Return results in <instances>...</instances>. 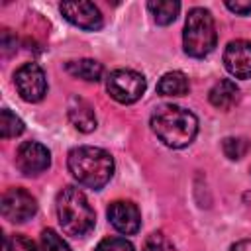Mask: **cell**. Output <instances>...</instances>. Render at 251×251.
Returning <instances> with one entry per match:
<instances>
[{"instance_id": "6da1fadb", "label": "cell", "mask_w": 251, "mask_h": 251, "mask_svg": "<svg viewBox=\"0 0 251 251\" xmlns=\"http://www.w3.org/2000/svg\"><path fill=\"white\" fill-rule=\"evenodd\" d=\"M69 173L78 180V184L100 190L106 186L114 175V159L108 151L92 145H78L69 151L67 157Z\"/></svg>"}, {"instance_id": "7a4b0ae2", "label": "cell", "mask_w": 251, "mask_h": 251, "mask_svg": "<svg viewBox=\"0 0 251 251\" xmlns=\"http://www.w3.org/2000/svg\"><path fill=\"white\" fill-rule=\"evenodd\" d=\"M151 129L167 147L180 149L196 137L198 118L186 108L163 104L151 114Z\"/></svg>"}, {"instance_id": "3957f363", "label": "cell", "mask_w": 251, "mask_h": 251, "mask_svg": "<svg viewBox=\"0 0 251 251\" xmlns=\"http://www.w3.org/2000/svg\"><path fill=\"white\" fill-rule=\"evenodd\" d=\"M57 218L59 226L67 235L82 237L96 222V214L88 204L84 192L76 186H65L57 196Z\"/></svg>"}, {"instance_id": "277c9868", "label": "cell", "mask_w": 251, "mask_h": 251, "mask_svg": "<svg viewBox=\"0 0 251 251\" xmlns=\"http://www.w3.org/2000/svg\"><path fill=\"white\" fill-rule=\"evenodd\" d=\"M216 41H218V33L212 14L204 8H192L184 22V33H182L184 53L202 59L214 51Z\"/></svg>"}, {"instance_id": "5b68a950", "label": "cell", "mask_w": 251, "mask_h": 251, "mask_svg": "<svg viewBox=\"0 0 251 251\" xmlns=\"http://www.w3.org/2000/svg\"><path fill=\"white\" fill-rule=\"evenodd\" d=\"M145 86H147V82H145L143 75L129 71V69H118V71L110 73V76L106 80L108 94L120 104L137 102L143 96Z\"/></svg>"}, {"instance_id": "8992f818", "label": "cell", "mask_w": 251, "mask_h": 251, "mask_svg": "<svg viewBox=\"0 0 251 251\" xmlns=\"http://www.w3.org/2000/svg\"><path fill=\"white\" fill-rule=\"evenodd\" d=\"M14 84L25 102H39L47 94V78L37 63H24L14 75Z\"/></svg>"}, {"instance_id": "52a82bcc", "label": "cell", "mask_w": 251, "mask_h": 251, "mask_svg": "<svg viewBox=\"0 0 251 251\" xmlns=\"http://www.w3.org/2000/svg\"><path fill=\"white\" fill-rule=\"evenodd\" d=\"M35 212H37V202L27 190L8 188L2 194V216L8 222L22 224V222L33 218Z\"/></svg>"}, {"instance_id": "ba28073f", "label": "cell", "mask_w": 251, "mask_h": 251, "mask_svg": "<svg viewBox=\"0 0 251 251\" xmlns=\"http://www.w3.org/2000/svg\"><path fill=\"white\" fill-rule=\"evenodd\" d=\"M51 165V153L45 145L37 141H24L16 151V167L20 173L27 176H35L49 169Z\"/></svg>"}, {"instance_id": "9c48e42d", "label": "cell", "mask_w": 251, "mask_h": 251, "mask_svg": "<svg viewBox=\"0 0 251 251\" xmlns=\"http://www.w3.org/2000/svg\"><path fill=\"white\" fill-rule=\"evenodd\" d=\"M61 14L76 27L86 31H96L102 27V14L92 2H63Z\"/></svg>"}, {"instance_id": "30bf717a", "label": "cell", "mask_w": 251, "mask_h": 251, "mask_svg": "<svg viewBox=\"0 0 251 251\" xmlns=\"http://www.w3.org/2000/svg\"><path fill=\"white\" fill-rule=\"evenodd\" d=\"M224 65L235 78H251V41H229L224 51Z\"/></svg>"}, {"instance_id": "8fae6325", "label": "cell", "mask_w": 251, "mask_h": 251, "mask_svg": "<svg viewBox=\"0 0 251 251\" xmlns=\"http://www.w3.org/2000/svg\"><path fill=\"white\" fill-rule=\"evenodd\" d=\"M108 220L110 224L126 235L137 233L139 226H141V214L139 208L129 202V200H116L108 206Z\"/></svg>"}, {"instance_id": "7c38bea8", "label": "cell", "mask_w": 251, "mask_h": 251, "mask_svg": "<svg viewBox=\"0 0 251 251\" xmlns=\"http://www.w3.org/2000/svg\"><path fill=\"white\" fill-rule=\"evenodd\" d=\"M67 116H69V122L82 133H90L96 129V116H94L92 106L78 96L71 98L69 108H67Z\"/></svg>"}, {"instance_id": "4fadbf2b", "label": "cell", "mask_w": 251, "mask_h": 251, "mask_svg": "<svg viewBox=\"0 0 251 251\" xmlns=\"http://www.w3.org/2000/svg\"><path fill=\"white\" fill-rule=\"evenodd\" d=\"M237 94H239V88L233 80L229 78H220L212 88H210V104L216 106L218 110H229L235 100H237Z\"/></svg>"}, {"instance_id": "5bb4252c", "label": "cell", "mask_w": 251, "mask_h": 251, "mask_svg": "<svg viewBox=\"0 0 251 251\" xmlns=\"http://www.w3.org/2000/svg\"><path fill=\"white\" fill-rule=\"evenodd\" d=\"M65 71L73 75L75 78H82L86 82H98L102 78V65L94 59H78V61H69L65 65Z\"/></svg>"}, {"instance_id": "9a60e30c", "label": "cell", "mask_w": 251, "mask_h": 251, "mask_svg": "<svg viewBox=\"0 0 251 251\" xmlns=\"http://www.w3.org/2000/svg\"><path fill=\"white\" fill-rule=\"evenodd\" d=\"M188 88H190L188 78L180 71L165 73L161 76V80L157 82V92L161 96H184L188 92Z\"/></svg>"}, {"instance_id": "2e32d148", "label": "cell", "mask_w": 251, "mask_h": 251, "mask_svg": "<svg viewBox=\"0 0 251 251\" xmlns=\"http://www.w3.org/2000/svg\"><path fill=\"white\" fill-rule=\"evenodd\" d=\"M147 8L151 10V14L159 25H169L176 20L180 4L175 0H157V2H149Z\"/></svg>"}, {"instance_id": "e0dca14e", "label": "cell", "mask_w": 251, "mask_h": 251, "mask_svg": "<svg viewBox=\"0 0 251 251\" xmlns=\"http://www.w3.org/2000/svg\"><path fill=\"white\" fill-rule=\"evenodd\" d=\"M24 131V122L10 110H2L0 112V135L4 139L10 137H18Z\"/></svg>"}, {"instance_id": "ac0fdd59", "label": "cell", "mask_w": 251, "mask_h": 251, "mask_svg": "<svg viewBox=\"0 0 251 251\" xmlns=\"http://www.w3.org/2000/svg\"><path fill=\"white\" fill-rule=\"evenodd\" d=\"M251 143L245 139V137H226L222 141V149H224V155L231 161H237L241 157L247 155Z\"/></svg>"}, {"instance_id": "d6986e66", "label": "cell", "mask_w": 251, "mask_h": 251, "mask_svg": "<svg viewBox=\"0 0 251 251\" xmlns=\"http://www.w3.org/2000/svg\"><path fill=\"white\" fill-rule=\"evenodd\" d=\"M41 251H71V247L57 231L47 227L41 231Z\"/></svg>"}, {"instance_id": "ffe728a7", "label": "cell", "mask_w": 251, "mask_h": 251, "mask_svg": "<svg viewBox=\"0 0 251 251\" xmlns=\"http://www.w3.org/2000/svg\"><path fill=\"white\" fill-rule=\"evenodd\" d=\"M143 251H176V249H175L173 241L165 233L153 231V233L147 235V239L143 243Z\"/></svg>"}, {"instance_id": "44dd1931", "label": "cell", "mask_w": 251, "mask_h": 251, "mask_svg": "<svg viewBox=\"0 0 251 251\" xmlns=\"http://www.w3.org/2000/svg\"><path fill=\"white\" fill-rule=\"evenodd\" d=\"M94 251H135V247L126 237H106L96 245Z\"/></svg>"}, {"instance_id": "7402d4cb", "label": "cell", "mask_w": 251, "mask_h": 251, "mask_svg": "<svg viewBox=\"0 0 251 251\" xmlns=\"http://www.w3.org/2000/svg\"><path fill=\"white\" fill-rule=\"evenodd\" d=\"M6 251H37V249L29 237L22 233H14L6 237Z\"/></svg>"}, {"instance_id": "603a6c76", "label": "cell", "mask_w": 251, "mask_h": 251, "mask_svg": "<svg viewBox=\"0 0 251 251\" xmlns=\"http://www.w3.org/2000/svg\"><path fill=\"white\" fill-rule=\"evenodd\" d=\"M16 45H18L16 35H12L8 29H4L2 31V53H4V57H10L16 51Z\"/></svg>"}, {"instance_id": "cb8c5ba5", "label": "cell", "mask_w": 251, "mask_h": 251, "mask_svg": "<svg viewBox=\"0 0 251 251\" xmlns=\"http://www.w3.org/2000/svg\"><path fill=\"white\" fill-rule=\"evenodd\" d=\"M226 8L227 10H231V12H235V14H239V16H245V14H251V2H239V0H235V2H226Z\"/></svg>"}, {"instance_id": "d4e9b609", "label": "cell", "mask_w": 251, "mask_h": 251, "mask_svg": "<svg viewBox=\"0 0 251 251\" xmlns=\"http://www.w3.org/2000/svg\"><path fill=\"white\" fill-rule=\"evenodd\" d=\"M231 251H251V239H241L231 245Z\"/></svg>"}]
</instances>
